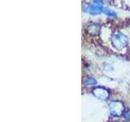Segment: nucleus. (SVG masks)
I'll list each match as a JSON object with an SVG mask.
<instances>
[{
  "label": "nucleus",
  "mask_w": 130,
  "mask_h": 122,
  "mask_svg": "<svg viewBox=\"0 0 130 122\" xmlns=\"http://www.w3.org/2000/svg\"><path fill=\"white\" fill-rule=\"evenodd\" d=\"M103 12H104V13H105L106 15H107V16H116V14L114 11H111V10H109V9H106V8H104Z\"/></svg>",
  "instance_id": "obj_5"
},
{
  "label": "nucleus",
  "mask_w": 130,
  "mask_h": 122,
  "mask_svg": "<svg viewBox=\"0 0 130 122\" xmlns=\"http://www.w3.org/2000/svg\"><path fill=\"white\" fill-rule=\"evenodd\" d=\"M112 43L116 49H120L124 48L126 47V45L128 44V38H126V36L120 34V33H116L112 36Z\"/></svg>",
  "instance_id": "obj_1"
},
{
  "label": "nucleus",
  "mask_w": 130,
  "mask_h": 122,
  "mask_svg": "<svg viewBox=\"0 0 130 122\" xmlns=\"http://www.w3.org/2000/svg\"><path fill=\"white\" fill-rule=\"evenodd\" d=\"M103 2L101 0H95L92 4L89 5L86 8V11L92 15H96L99 14L101 12L103 11Z\"/></svg>",
  "instance_id": "obj_2"
},
{
  "label": "nucleus",
  "mask_w": 130,
  "mask_h": 122,
  "mask_svg": "<svg viewBox=\"0 0 130 122\" xmlns=\"http://www.w3.org/2000/svg\"><path fill=\"white\" fill-rule=\"evenodd\" d=\"M85 82L86 85H96L97 81L95 79H93V77H88L85 80Z\"/></svg>",
  "instance_id": "obj_4"
},
{
  "label": "nucleus",
  "mask_w": 130,
  "mask_h": 122,
  "mask_svg": "<svg viewBox=\"0 0 130 122\" xmlns=\"http://www.w3.org/2000/svg\"><path fill=\"white\" fill-rule=\"evenodd\" d=\"M100 26L99 25V24H90L87 28V30L89 34H91L93 35H95L99 34Z\"/></svg>",
  "instance_id": "obj_3"
}]
</instances>
